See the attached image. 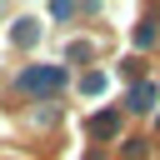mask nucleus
I'll return each mask as SVG.
<instances>
[{"label": "nucleus", "instance_id": "nucleus-1", "mask_svg": "<svg viewBox=\"0 0 160 160\" xmlns=\"http://www.w3.org/2000/svg\"><path fill=\"white\" fill-rule=\"evenodd\" d=\"M25 85H30V90H40V85H45V90H55V85H60V70H30V75H25Z\"/></svg>", "mask_w": 160, "mask_h": 160}]
</instances>
